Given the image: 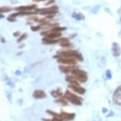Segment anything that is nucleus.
<instances>
[{
  "instance_id": "obj_1",
  "label": "nucleus",
  "mask_w": 121,
  "mask_h": 121,
  "mask_svg": "<svg viewBox=\"0 0 121 121\" xmlns=\"http://www.w3.org/2000/svg\"><path fill=\"white\" fill-rule=\"evenodd\" d=\"M58 54H59V55L61 56V57L71 58L75 60H78V61H82V60L83 59L82 54L75 50L68 49V50H60V51H58Z\"/></svg>"
},
{
  "instance_id": "obj_2",
  "label": "nucleus",
  "mask_w": 121,
  "mask_h": 121,
  "mask_svg": "<svg viewBox=\"0 0 121 121\" xmlns=\"http://www.w3.org/2000/svg\"><path fill=\"white\" fill-rule=\"evenodd\" d=\"M63 97L67 102H70L72 104L76 105V106H81L82 104V98L71 93L70 91H66L65 94L63 95Z\"/></svg>"
},
{
  "instance_id": "obj_3",
  "label": "nucleus",
  "mask_w": 121,
  "mask_h": 121,
  "mask_svg": "<svg viewBox=\"0 0 121 121\" xmlns=\"http://www.w3.org/2000/svg\"><path fill=\"white\" fill-rule=\"evenodd\" d=\"M72 75L74 76V77L78 80V81L79 83H86L87 81V79H88L87 73L83 70L79 69L78 68H76L74 72L72 73Z\"/></svg>"
},
{
  "instance_id": "obj_4",
  "label": "nucleus",
  "mask_w": 121,
  "mask_h": 121,
  "mask_svg": "<svg viewBox=\"0 0 121 121\" xmlns=\"http://www.w3.org/2000/svg\"><path fill=\"white\" fill-rule=\"evenodd\" d=\"M58 11V7L56 6H52V7H50L48 8H44V9H40V10H37V12L39 14L41 15H53L56 14Z\"/></svg>"
},
{
  "instance_id": "obj_5",
  "label": "nucleus",
  "mask_w": 121,
  "mask_h": 121,
  "mask_svg": "<svg viewBox=\"0 0 121 121\" xmlns=\"http://www.w3.org/2000/svg\"><path fill=\"white\" fill-rule=\"evenodd\" d=\"M56 57L58 58L57 62L59 63L64 64V65H76V61L77 60L73 59L71 58H67V57H61L60 55H56Z\"/></svg>"
},
{
  "instance_id": "obj_6",
  "label": "nucleus",
  "mask_w": 121,
  "mask_h": 121,
  "mask_svg": "<svg viewBox=\"0 0 121 121\" xmlns=\"http://www.w3.org/2000/svg\"><path fill=\"white\" fill-rule=\"evenodd\" d=\"M112 99H113V102L116 103V105L121 106V85L117 87L116 90L114 91Z\"/></svg>"
},
{
  "instance_id": "obj_7",
  "label": "nucleus",
  "mask_w": 121,
  "mask_h": 121,
  "mask_svg": "<svg viewBox=\"0 0 121 121\" xmlns=\"http://www.w3.org/2000/svg\"><path fill=\"white\" fill-rule=\"evenodd\" d=\"M77 68L78 67H76V65H64L59 67L60 71L66 74H72Z\"/></svg>"
},
{
  "instance_id": "obj_8",
  "label": "nucleus",
  "mask_w": 121,
  "mask_h": 121,
  "mask_svg": "<svg viewBox=\"0 0 121 121\" xmlns=\"http://www.w3.org/2000/svg\"><path fill=\"white\" fill-rule=\"evenodd\" d=\"M69 88L73 92L78 93V94L82 95L86 93V89L81 85H69Z\"/></svg>"
},
{
  "instance_id": "obj_9",
  "label": "nucleus",
  "mask_w": 121,
  "mask_h": 121,
  "mask_svg": "<svg viewBox=\"0 0 121 121\" xmlns=\"http://www.w3.org/2000/svg\"><path fill=\"white\" fill-rule=\"evenodd\" d=\"M60 116L63 120H67V121H71L75 118V114L73 113H67V112H60Z\"/></svg>"
},
{
  "instance_id": "obj_10",
  "label": "nucleus",
  "mask_w": 121,
  "mask_h": 121,
  "mask_svg": "<svg viewBox=\"0 0 121 121\" xmlns=\"http://www.w3.org/2000/svg\"><path fill=\"white\" fill-rule=\"evenodd\" d=\"M36 7V5H31V6H20L15 8L16 11H32L33 9H35Z\"/></svg>"
},
{
  "instance_id": "obj_11",
  "label": "nucleus",
  "mask_w": 121,
  "mask_h": 121,
  "mask_svg": "<svg viewBox=\"0 0 121 121\" xmlns=\"http://www.w3.org/2000/svg\"><path fill=\"white\" fill-rule=\"evenodd\" d=\"M112 53L116 57H118V56L121 54V48L116 42L113 43V45H112Z\"/></svg>"
},
{
  "instance_id": "obj_12",
  "label": "nucleus",
  "mask_w": 121,
  "mask_h": 121,
  "mask_svg": "<svg viewBox=\"0 0 121 121\" xmlns=\"http://www.w3.org/2000/svg\"><path fill=\"white\" fill-rule=\"evenodd\" d=\"M33 97L37 99L44 98V97H46V93L42 90H36L34 92V93H33Z\"/></svg>"
},
{
  "instance_id": "obj_13",
  "label": "nucleus",
  "mask_w": 121,
  "mask_h": 121,
  "mask_svg": "<svg viewBox=\"0 0 121 121\" xmlns=\"http://www.w3.org/2000/svg\"><path fill=\"white\" fill-rule=\"evenodd\" d=\"M43 42L44 44H54L56 42H59V39H51L48 38H44L43 39Z\"/></svg>"
},
{
  "instance_id": "obj_14",
  "label": "nucleus",
  "mask_w": 121,
  "mask_h": 121,
  "mask_svg": "<svg viewBox=\"0 0 121 121\" xmlns=\"http://www.w3.org/2000/svg\"><path fill=\"white\" fill-rule=\"evenodd\" d=\"M52 95L55 97H59L62 95V92L60 89H56V90H53L52 92Z\"/></svg>"
},
{
  "instance_id": "obj_15",
  "label": "nucleus",
  "mask_w": 121,
  "mask_h": 121,
  "mask_svg": "<svg viewBox=\"0 0 121 121\" xmlns=\"http://www.w3.org/2000/svg\"><path fill=\"white\" fill-rule=\"evenodd\" d=\"M11 10V8L9 7H0V14H1V13H4V12H8Z\"/></svg>"
},
{
  "instance_id": "obj_16",
  "label": "nucleus",
  "mask_w": 121,
  "mask_h": 121,
  "mask_svg": "<svg viewBox=\"0 0 121 121\" xmlns=\"http://www.w3.org/2000/svg\"><path fill=\"white\" fill-rule=\"evenodd\" d=\"M56 102L61 104L62 106H66L68 104V102H66L65 99H58V100H56Z\"/></svg>"
},
{
  "instance_id": "obj_17",
  "label": "nucleus",
  "mask_w": 121,
  "mask_h": 121,
  "mask_svg": "<svg viewBox=\"0 0 121 121\" xmlns=\"http://www.w3.org/2000/svg\"><path fill=\"white\" fill-rule=\"evenodd\" d=\"M41 29V26L40 25H37V26H32V28H31V29H32V31H38L39 29Z\"/></svg>"
},
{
  "instance_id": "obj_18",
  "label": "nucleus",
  "mask_w": 121,
  "mask_h": 121,
  "mask_svg": "<svg viewBox=\"0 0 121 121\" xmlns=\"http://www.w3.org/2000/svg\"><path fill=\"white\" fill-rule=\"evenodd\" d=\"M26 37H27L26 34H23L22 36H20V38L18 39V42H22L23 40H24V39L26 38Z\"/></svg>"
},
{
  "instance_id": "obj_19",
  "label": "nucleus",
  "mask_w": 121,
  "mask_h": 121,
  "mask_svg": "<svg viewBox=\"0 0 121 121\" xmlns=\"http://www.w3.org/2000/svg\"><path fill=\"white\" fill-rule=\"evenodd\" d=\"M54 3L53 0H50L49 2H48V3H46V5H48V4H50V3Z\"/></svg>"
},
{
  "instance_id": "obj_20",
  "label": "nucleus",
  "mask_w": 121,
  "mask_h": 121,
  "mask_svg": "<svg viewBox=\"0 0 121 121\" xmlns=\"http://www.w3.org/2000/svg\"><path fill=\"white\" fill-rule=\"evenodd\" d=\"M19 32H17V33H14V36L15 37V36H19Z\"/></svg>"
},
{
  "instance_id": "obj_21",
  "label": "nucleus",
  "mask_w": 121,
  "mask_h": 121,
  "mask_svg": "<svg viewBox=\"0 0 121 121\" xmlns=\"http://www.w3.org/2000/svg\"><path fill=\"white\" fill-rule=\"evenodd\" d=\"M35 1H44V0H35Z\"/></svg>"
}]
</instances>
